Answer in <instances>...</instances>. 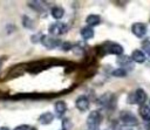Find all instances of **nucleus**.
<instances>
[{
    "instance_id": "obj_14",
    "label": "nucleus",
    "mask_w": 150,
    "mask_h": 130,
    "mask_svg": "<svg viewBox=\"0 0 150 130\" xmlns=\"http://www.w3.org/2000/svg\"><path fill=\"white\" fill-rule=\"evenodd\" d=\"M54 109H55V115L57 117H62L67 111V104L63 101H57L54 104Z\"/></svg>"
},
{
    "instance_id": "obj_11",
    "label": "nucleus",
    "mask_w": 150,
    "mask_h": 130,
    "mask_svg": "<svg viewBox=\"0 0 150 130\" xmlns=\"http://www.w3.org/2000/svg\"><path fill=\"white\" fill-rule=\"evenodd\" d=\"M75 105L76 108L80 110V111H86L89 109V105H90V102H89V98L86 96V95H80L76 101H75Z\"/></svg>"
},
{
    "instance_id": "obj_10",
    "label": "nucleus",
    "mask_w": 150,
    "mask_h": 130,
    "mask_svg": "<svg viewBox=\"0 0 150 130\" xmlns=\"http://www.w3.org/2000/svg\"><path fill=\"white\" fill-rule=\"evenodd\" d=\"M146 26L142 22H135L131 26V32L136 37H143L146 34Z\"/></svg>"
},
{
    "instance_id": "obj_7",
    "label": "nucleus",
    "mask_w": 150,
    "mask_h": 130,
    "mask_svg": "<svg viewBox=\"0 0 150 130\" xmlns=\"http://www.w3.org/2000/svg\"><path fill=\"white\" fill-rule=\"evenodd\" d=\"M41 43L47 49H55L57 47H61L62 41L59 37H54V36H49V35H43L42 40H41Z\"/></svg>"
},
{
    "instance_id": "obj_13",
    "label": "nucleus",
    "mask_w": 150,
    "mask_h": 130,
    "mask_svg": "<svg viewBox=\"0 0 150 130\" xmlns=\"http://www.w3.org/2000/svg\"><path fill=\"white\" fill-rule=\"evenodd\" d=\"M97 101H98V104L102 107H110L112 104V102L115 101V96L111 93H105L102 96H100Z\"/></svg>"
},
{
    "instance_id": "obj_21",
    "label": "nucleus",
    "mask_w": 150,
    "mask_h": 130,
    "mask_svg": "<svg viewBox=\"0 0 150 130\" xmlns=\"http://www.w3.org/2000/svg\"><path fill=\"white\" fill-rule=\"evenodd\" d=\"M50 14L54 19L56 20H60L61 18H63L64 15V9L61 7V6H54L52 9H50Z\"/></svg>"
},
{
    "instance_id": "obj_18",
    "label": "nucleus",
    "mask_w": 150,
    "mask_h": 130,
    "mask_svg": "<svg viewBox=\"0 0 150 130\" xmlns=\"http://www.w3.org/2000/svg\"><path fill=\"white\" fill-rule=\"evenodd\" d=\"M80 34H81V36H82L83 40H90V39L94 37V34H95V33H94V29H93L91 27L86 26V27L81 28Z\"/></svg>"
},
{
    "instance_id": "obj_5",
    "label": "nucleus",
    "mask_w": 150,
    "mask_h": 130,
    "mask_svg": "<svg viewBox=\"0 0 150 130\" xmlns=\"http://www.w3.org/2000/svg\"><path fill=\"white\" fill-rule=\"evenodd\" d=\"M148 98V95L143 90V89H136L134 93H131L128 97V101L129 103L131 104H139V105H143L145 104V101Z\"/></svg>"
},
{
    "instance_id": "obj_6",
    "label": "nucleus",
    "mask_w": 150,
    "mask_h": 130,
    "mask_svg": "<svg viewBox=\"0 0 150 130\" xmlns=\"http://www.w3.org/2000/svg\"><path fill=\"white\" fill-rule=\"evenodd\" d=\"M102 122V114L98 110L91 111L87 117V124L90 129H97Z\"/></svg>"
},
{
    "instance_id": "obj_1",
    "label": "nucleus",
    "mask_w": 150,
    "mask_h": 130,
    "mask_svg": "<svg viewBox=\"0 0 150 130\" xmlns=\"http://www.w3.org/2000/svg\"><path fill=\"white\" fill-rule=\"evenodd\" d=\"M67 64L66 61L63 60H59V59H43V60H39V61H33L29 63H26V71L28 73H33V74H38L45 69H48L53 66H60V64Z\"/></svg>"
},
{
    "instance_id": "obj_19",
    "label": "nucleus",
    "mask_w": 150,
    "mask_h": 130,
    "mask_svg": "<svg viewBox=\"0 0 150 130\" xmlns=\"http://www.w3.org/2000/svg\"><path fill=\"white\" fill-rule=\"evenodd\" d=\"M138 112H139V116H141L145 122H149V121H150V107H149V105H146V104L139 105Z\"/></svg>"
},
{
    "instance_id": "obj_30",
    "label": "nucleus",
    "mask_w": 150,
    "mask_h": 130,
    "mask_svg": "<svg viewBox=\"0 0 150 130\" xmlns=\"http://www.w3.org/2000/svg\"><path fill=\"white\" fill-rule=\"evenodd\" d=\"M0 68H1V61H0Z\"/></svg>"
},
{
    "instance_id": "obj_3",
    "label": "nucleus",
    "mask_w": 150,
    "mask_h": 130,
    "mask_svg": "<svg viewBox=\"0 0 150 130\" xmlns=\"http://www.w3.org/2000/svg\"><path fill=\"white\" fill-rule=\"evenodd\" d=\"M98 54L101 56L105 55V54H114V55H117V56H121L123 55V47L117 43V42H105V43H102L98 48Z\"/></svg>"
},
{
    "instance_id": "obj_16",
    "label": "nucleus",
    "mask_w": 150,
    "mask_h": 130,
    "mask_svg": "<svg viewBox=\"0 0 150 130\" xmlns=\"http://www.w3.org/2000/svg\"><path fill=\"white\" fill-rule=\"evenodd\" d=\"M131 60L134 61V62H136V63H143L144 61H145V54L142 52V50H139V49H135L132 53H131Z\"/></svg>"
},
{
    "instance_id": "obj_28",
    "label": "nucleus",
    "mask_w": 150,
    "mask_h": 130,
    "mask_svg": "<svg viewBox=\"0 0 150 130\" xmlns=\"http://www.w3.org/2000/svg\"><path fill=\"white\" fill-rule=\"evenodd\" d=\"M118 130H132V129H131L130 126H125V125H123V126H120Z\"/></svg>"
},
{
    "instance_id": "obj_15",
    "label": "nucleus",
    "mask_w": 150,
    "mask_h": 130,
    "mask_svg": "<svg viewBox=\"0 0 150 130\" xmlns=\"http://www.w3.org/2000/svg\"><path fill=\"white\" fill-rule=\"evenodd\" d=\"M53 119H54V115L52 114V112H49V111H47V112H43V114H41L40 116H39V123L40 124H42V125H47V124H50L52 122H53Z\"/></svg>"
},
{
    "instance_id": "obj_2",
    "label": "nucleus",
    "mask_w": 150,
    "mask_h": 130,
    "mask_svg": "<svg viewBox=\"0 0 150 130\" xmlns=\"http://www.w3.org/2000/svg\"><path fill=\"white\" fill-rule=\"evenodd\" d=\"M69 90H63L62 93H30V94H15L11 96L12 100H43V98H53L55 96H60L62 94L68 93Z\"/></svg>"
},
{
    "instance_id": "obj_4",
    "label": "nucleus",
    "mask_w": 150,
    "mask_h": 130,
    "mask_svg": "<svg viewBox=\"0 0 150 130\" xmlns=\"http://www.w3.org/2000/svg\"><path fill=\"white\" fill-rule=\"evenodd\" d=\"M26 71V63H20V64H15L13 67H11L9 69L6 70V73H4V75L0 76V80H8V78H14L18 77L20 75H22Z\"/></svg>"
},
{
    "instance_id": "obj_23",
    "label": "nucleus",
    "mask_w": 150,
    "mask_h": 130,
    "mask_svg": "<svg viewBox=\"0 0 150 130\" xmlns=\"http://www.w3.org/2000/svg\"><path fill=\"white\" fill-rule=\"evenodd\" d=\"M23 26L26 27V28H29V29H33L34 28V21L33 20H30L29 18H27V16H23Z\"/></svg>"
},
{
    "instance_id": "obj_24",
    "label": "nucleus",
    "mask_w": 150,
    "mask_h": 130,
    "mask_svg": "<svg viewBox=\"0 0 150 130\" xmlns=\"http://www.w3.org/2000/svg\"><path fill=\"white\" fill-rule=\"evenodd\" d=\"M142 48H143V50H144L145 53L150 54V37H148V39H145V40L143 41Z\"/></svg>"
},
{
    "instance_id": "obj_26",
    "label": "nucleus",
    "mask_w": 150,
    "mask_h": 130,
    "mask_svg": "<svg viewBox=\"0 0 150 130\" xmlns=\"http://www.w3.org/2000/svg\"><path fill=\"white\" fill-rule=\"evenodd\" d=\"M61 48H62V50H70V49H73L74 48V45H71L70 42H62V45H61Z\"/></svg>"
},
{
    "instance_id": "obj_9",
    "label": "nucleus",
    "mask_w": 150,
    "mask_h": 130,
    "mask_svg": "<svg viewBox=\"0 0 150 130\" xmlns=\"http://www.w3.org/2000/svg\"><path fill=\"white\" fill-rule=\"evenodd\" d=\"M67 30H68V26H67L66 23H63V22H55V23H52L50 27H49V29H48L50 36H54V37L64 34Z\"/></svg>"
},
{
    "instance_id": "obj_20",
    "label": "nucleus",
    "mask_w": 150,
    "mask_h": 130,
    "mask_svg": "<svg viewBox=\"0 0 150 130\" xmlns=\"http://www.w3.org/2000/svg\"><path fill=\"white\" fill-rule=\"evenodd\" d=\"M100 22H101V18L97 14H89L86 19V23L91 28H93V26H97Z\"/></svg>"
},
{
    "instance_id": "obj_25",
    "label": "nucleus",
    "mask_w": 150,
    "mask_h": 130,
    "mask_svg": "<svg viewBox=\"0 0 150 130\" xmlns=\"http://www.w3.org/2000/svg\"><path fill=\"white\" fill-rule=\"evenodd\" d=\"M62 128H63V130H68L71 128V122L69 121V118H64L62 121Z\"/></svg>"
},
{
    "instance_id": "obj_8",
    "label": "nucleus",
    "mask_w": 150,
    "mask_h": 130,
    "mask_svg": "<svg viewBox=\"0 0 150 130\" xmlns=\"http://www.w3.org/2000/svg\"><path fill=\"white\" fill-rule=\"evenodd\" d=\"M120 119L121 122L125 125V126H135L138 124V121L136 118V116L129 111H121L120 112Z\"/></svg>"
},
{
    "instance_id": "obj_22",
    "label": "nucleus",
    "mask_w": 150,
    "mask_h": 130,
    "mask_svg": "<svg viewBox=\"0 0 150 130\" xmlns=\"http://www.w3.org/2000/svg\"><path fill=\"white\" fill-rule=\"evenodd\" d=\"M127 74H128V71L124 70V69H122V68L115 69V70H112V73H111V75L115 76V77H125Z\"/></svg>"
},
{
    "instance_id": "obj_12",
    "label": "nucleus",
    "mask_w": 150,
    "mask_h": 130,
    "mask_svg": "<svg viewBox=\"0 0 150 130\" xmlns=\"http://www.w3.org/2000/svg\"><path fill=\"white\" fill-rule=\"evenodd\" d=\"M117 63L121 66L122 69L127 70L128 69H132V60L130 56H127V55H121L117 57Z\"/></svg>"
},
{
    "instance_id": "obj_31",
    "label": "nucleus",
    "mask_w": 150,
    "mask_h": 130,
    "mask_svg": "<svg viewBox=\"0 0 150 130\" xmlns=\"http://www.w3.org/2000/svg\"><path fill=\"white\" fill-rule=\"evenodd\" d=\"M0 97H1V93H0Z\"/></svg>"
},
{
    "instance_id": "obj_29",
    "label": "nucleus",
    "mask_w": 150,
    "mask_h": 130,
    "mask_svg": "<svg viewBox=\"0 0 150 130\" xmlns=\"http://www.w3.org/2000/svg\"><path fill=\"white\" fill-rule=\"evenodd\" d=\"M0 130H8V129H7V128H5V126H4V128H0Z\"/></svg>"
},
{
    "instance_id": "obj_17",
    "label": "nucleus",
    "mask_w": 150,
    "mask_h": 130,
    "mask_svg": "<svg viewBox=\"0 0 150 130\" xmlns=\"http://www.w3.org/2000/svg\"><path fill=\"white\" fill-rule=\"evenodd\" d=\"M28 5L30 6L32 9L36 11V12H45L47 9L46 7V4L43 1H40V0H34V1H29Z\"/></svg>"
},
{
    "instance_id": "obj_27",
    "label": "nucleus",
    "mask_w": 150,
    "mask_h": 130,
    "mask_svg": "<svg viewBox=\"0 0 150 130\" xmlns=\"http://www.w3.org/2000/svg\"><path fill=\"white\" fill-rule=\"evenodd\" d=\"M14 130H36V129L34 126H30V125H27V124H22V125L16 126Z\"/></svg>"
}]
</instances>
